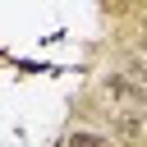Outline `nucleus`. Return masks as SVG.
<instances>
[{
    "instance_id": "1",
    "label": "nucleus",
    "mask_w": 147,
    "mask_h": 147,
    "mask_svg": "<svg viewBox=\"0 0 147 147\" xmlns=\"http://www.w3.org/2000/svg\"><path fill=\"white\" fill-rule=\"evenodd\" d=\"M101 92L115 96V101H124V106H147V83H138L129 74H106L101 78Z\"/></svg>"
},
{
    "instance_id": "2",
    "label": "nucleus",
    "mask_w": 147,
    "mask_h": 147,
    "mask_svg": "<svg viewBox=\"0 0 147 147\" xmlns=\"http://www.w3.org/2000/svg\"><path fill=\"white\" fill-rule=\"evenodd\" d=\"M69 147H115L106 133H92V129H74L69 133Z\"/></svg>"
},
{
    "instance_id": "3",
    "label": "nucleus",
    "mask_w": 147,
    "mask_h": 147,
    "mask_svg": "<svg viewBox=\"0 0 147 147\" xmlns=\"http://www.w3.org/2000/svg\"><path fill=\"white\" fill-rule=\"evenodd\" d=\"M124 74H129V78H138V83H147V55H133Z\"/></svg>"
},
{
    "instance_id": "4",
    "label": "nucleus",
    "mask_w": 147,
    "mask_h": 147,
    "mask_svg": "<svg viewBox=\"0 0 147 147\" xmlns=\"http://www.w3.org/2000/svg\"><path fill=\"white\" fill-rule=\"evenodd\" d=\"M142 55H147V32H142Z\"/></svg>"
}]
</instances>
